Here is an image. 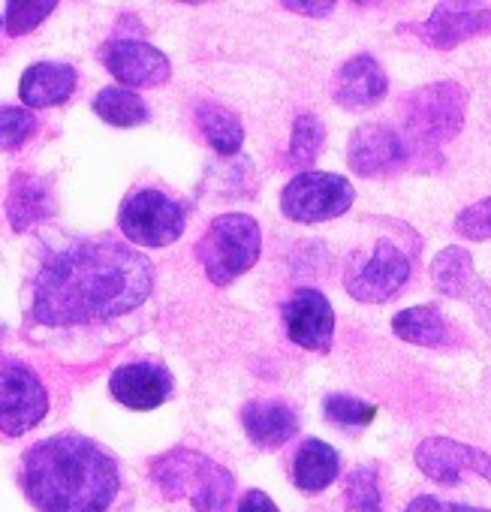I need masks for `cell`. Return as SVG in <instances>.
<instances>
[{
	"mask_svg": "<svg viewBox=\"0 0 491 512\" xmlns=\"http://www.w3.org/2000/svg\"><path fill=\"white\" fill-rule=\"evenodd\" d=\"M154 287L142 253L118 241H76L43 263L34 287V320L43 326H85L136 311Z\"/></svg>",
	"mask_w": 491,
	"mask_h": 512,
	"instance_id": "obj_1",
	"label": "cell"
},
{
	"mask_svg": "<svg viewBox=\"0 0 491 512\" xmlns=\"http://www.w3.org/2000/svg\"><path fill=\"white\" fill-rule=\"evenodd\" d=\"M22 485L37 512H106L118 497L121 473L100 443L58 434L25 452Z\"/></svg>",
	"mask_w": 491,
	"mask_h": 512,
	"instance_id": "obj_2",
	"label": "cell"
},
{
	"mask_svg": "<svg viewBox=\"0 0 491 512\" xmlns=\"http://www.w3.org/2000/svg\"><path fill=\"white\" fill-rule=\"evenodd\" d=\"M151 479L169 500H187L193 512H226L235 476L196 449H169L151 461Z\"/></svg>",
	"mask_w": 491,
	"mask_h": 512,
	"instance_id": "obj_3",
	"label": "cell"
},
{
	"mask_svg": "<svg viewBox=\"0 0 491 512\" xmlns=\"http://www.w3.org/2000/svg\"><path fill=\"white\" fill-rule=\"evenodd\" d=\"M263 253V232L251 214H220L196 244V256L214 287H226L251 272Z\"/></svg>",
	"mask_w": 491,
	"mask_h": 512,
	"instance_id": "obj_4",
	"label": "cell"
},
{
	"mask_svg": "<svg viewBox=\"0 0 491 512\" xmlns=\"http://www.w3.org/2000/svg\"><path fill=\"white\" fill-rule=\"evenodd\" d=\"M467 118V91L458 82H434L410 94L407 100V139L419 148H437L452 142Z\"/></svg>",
	"mask_w": 491,
	"mask_h": 512,
	"instance_id": "obj_5",
	"label": "cell"
},
{
	"mask_svg": "<svg viewBox=\"0 0 491 512\" xmlns=\"http://www.w3.org/2000/svg\"><path fill=\"white\" fill-rule=\"evenodd\" d=\"M356 199L353 184L335 172H299L281 190V211L293 223H323L350 211Z\"/></svg>",
	"mask_w": 491,
	"mask_h": 512,
	"instance_id": "obj_6",
	"label": "cell"
},
{
	"mask_svg": "<svg viewBox=\"0 0 491 512\" xmlns=\"http://www.w3.org/2000/svg\"><path fill=\"white\" fill-rule=\"evenodd\" d=\"M121 232L142 247H166L172 241L181 238L184 226H187V214L184 208L169 199L166 193L145 187L130 193L121 202V214H118Z\"/></svg>",
	"mask_w": 491,
	"mask_h": 512,
	"instance_id": "obj_7",
	"label": "cell"
},
{
	"mask_svg": "<svg viewBox=\"0 0 491 512\" xmlns=\"http://www.w3.org/2000/svg\"><path fill=\"white\" fill-rule=\"evenodd\" d=\"M410 281V256L389 238H380L365 260L347 266L344 287L362 305H383Z\"/></svg>",
	"mask_w": 491,
	"mask_h": 512,
	"instance_id": "obj_8",
	"label": "cell"
},
{
	"mask_svg": "<svg viewBox=\"0 0 491 512\" xmlns=\"http://www.w3.org/2000/svg\"><path fill=\"white\" fill-rule=\"evenodd\" d=\"M49 413V392L40 377L19 362L0 368V431L22 437Z\"/></svg>",
	"mask_w": 491,
	"mask_h": 512,
	"instance_id": "obj_9",
	"label": "cell"
},
{
	"mask_svg": "<svg viewBox=\"0 0 491 512\" xmlns=\"http://www.w3.org/2000/svg\"><path fill=\"white\" fill-rule=\"evenodd\" d=\"M106 70L130 88H157L163 82H169L172 76V64L169 58L148 46V43H139V40H112L103 46L100 52Z\"/></svg>",
	"mask_w": 491,
	"mask_h": 512,
	"instance_id": "obj_10",
	"label": "cell"
},
{
	"mask_svg": "<svg viewBox=\"0 0 491 512\" xmlns=\"http://www.w3.org/2000/svg\"><path fill=\"white\" fill-rule=\"evenodd\" d=\"M284 326L293 344L311 353H326L335 335V311L320 290L302 287L284 305Z\"/></svg>",
	"mask_w": 491,
	"mask_h": 512,
	"instance_id": "obj_11",
	"label": "cell"
},
{
	"mask_svg": "<svg viewBox=\"0 0 491 512\" xmlns=\"http://www.w3.org/2000/svg\"><path fill=\"white\" fill-rule=\"evenodd\" d=\"M416 464L428 479H434L440 485H455L461 479V473H467V470H473L491 482V455L476 446L449 440V437L422 440L416 446Z\"/></svg>",
	"mask_w": 491,
	"mask_h": 512,
	"instance_id": "obj_12",
	"label": "cell"
},
{
	"mask_svg": "<svg viewBox=\"0 0 491 512\" xmlns=\"http://www.w3.org/2000/svg\"><path fill=\"white\" fill-rule=\"evenodd\" d=\"M404 157H407V148L401 136L386 124H362L350 136L347 160H350V169L362 178L389 175L404 163Z\"/></svg>",
	"mask_w": 491,
	"mask_h": 512,
	"instance_id": "obj_13",
	"label": "cell"
},
{
	"mask_svg": "<svg viewBox=\"0 0 491 512\" xmlns=\"http://www.w3.org/2000/svg\"><path fill=\"white\" fill-rule=\"evenodd\" d=\"M491 34V10L482 4H437L422 25V37L434 49H455L467 40Z\"/></svg>",
	"mask_w": 491,
	"mask_h": 512,
	"instance_id": "obj_14",
	"label": "cell"
},
{
	"mask_svg": "<svg viewBox=\"0 0 491 512\" xmlns=\"http://www.w3.org/2000/svg\"><path fill=\"white\" fill-rule=\"evenodd\" d=\"M109 392L130 410H154L172 395V374L160 362H130L112 374Z\"/></svg>",
	"mask_w": 491,
	"mask_h": 512,
	"instance_id": "obj_15",
	"label": "cell"
},
{
	"mask_svg": "<svg viewBox=\"0 0 491 512\" xmlns=\"http://www.w3.org/2000/svg\"><path fill=\"white\" fill-rule=\"evenodd\" d=\"M389 91V79L383 67L371 55L350 58L335 76V103L347 112H368L374 109Z\"/></svg>",
	"mask_w": 491,
	"mask_h": 512,
	"instance_id": "obj_16",
	"label": "cell"
},
{
	"mask_svg": "<svg viewBox=\"0 0 491 512\" xmlns=\"http://www.w3.org/2000/svg\"><path fill=\"white\" fill-rule=\"evenodd\" d=\"M244 431H248L251 443L263 449L284 446L299 431V416L284 401H254L241 410Z\"/></svg>",
	"mask_w": 491,
	"mask_h": 512,
	"instance_id": "obj_17",
	"label": "cell"
},
{
	"mask_svg": "<svg viewBox=\"0 0 491 512\" xmlns=\"http://www.w3.org/2000/svg\"><path fill=\"white\" fill-rule=\"evenodd\" d=\"M76 91V70L70 64H34L19 85V97L28 109L61 106Z\"/></svg>",
	"mask_w": 491,
	"mask_h": 512,
	"instance_id": "obj_18",
	"label": "cell"
},
{
	"mask_svg": "<svg viewBox=\"0 0 491 512\" xmlns=\"http://www.w3.org/2000/svg\"><path fill=\"white\" fill-rule=\"evenodd\" d=\"M431 281L434 287L449 296V299H467V302H476L479 296H485L476 272H473V260L464 247H443L434 263H431Z\"/></svg>",
	"mask_w": 491,
	"mask_h": 512,
	"instance_id": "obj_19",
	"label": "cell"
},
{
	"mask_svg": "<svg viewBox=\"0 0 491 512\" xmlns=\"http://www.w3.org/2000/svg\"><path fill=\"white\" fill-rule=\"evenodd\" d=\"M55 211V199L52 190L43 178L37 175H16L10 184V196H7V214L16 232L31 229L34 223L46 220Z\"/></svg>",
	"mask_w": 491,
	"mask_h": 512,
	"instance_id": "obj_20",
	"label": "cell"
},
{
	"mask_svg": "<svg viewBox=\"0 0 491 512\" xmlns=\"http://www.w3.org/2000/svg\"><path fill=\"white\" fill-rule=\"evenodd\" d=\"M338 470H341V458L338 452L323 443V440H305L296 452V461H293V482L308 491V494H317L323 488H329L335 479H338Z\"/></svg>",
	"mask_w": 491,
	"mask_h": 512,
	"instance_id": "obj_21",
	"label": "cell"
},
{
	"mask_svg": "<svg viewBox=\"0 0 491 512\" xmlns=\"http://www.w3.org/2000/svg\"><path fill=\"white\" fill-rule=\"evenodd\" d=\"M392 332L416 347H446L452 344V329L434 305H419L395 314Z\"/></svg>",
	"mask_w": 491,
	"mask_h": 512,
	"instance_id": "obj_22",
	"label": "cell"
},
{
	"mask_svg": "<svg viewBox=\"0 0 491 512\" xmlns=\"http://www.w3.org/2000/svg\"><path fill=\"white\" fill-rule=\"evenodd\" d=\"M196 124L217 154H223V157L238 154V148L244 142V130H241V121L229 109H223L220 103H199Z\"/></svg>",
	"mask_w": 491,
	"mask_h": 512,
	"instance_id": "obj_23",
	"label": "cell"
},
{
	"mask_svg": "<svg viewBox=\"0 0 491 512\" xmlns=\"http://www.w3.org/2000/svg\"><path fill=\"white\" fill-rule=\"evenodd\" d=\"M94 112L112 127H139L148 121V106L127 88H103L94 100Z\"/></svg>",
	"mask_w": 491,
	"mask_h": 512,
	"instance_id": "obj_24",
	"label": "cell"
},
{
	"mask_svg": "<svg viewBox=\"0 0 491 512\" xmlns=\"http://www.w3.org/2000/svg\"><path fill=\"white\" fill-rule=\"evenodd\" d=\"M326 142V124L317 115H302L296 118L293 139H290V163L293 166H311Z\"/></svg>",
	"mask_w": 491,
	"mask_h": 512,
	"instance_id": "obj_25",
	"label": "cell"
},
{
	"mask_svg": "<svg viewBox=\"0 0 491 512\" xmlns=\"http://www.w3.org/2000/svg\"><path fill=\"white\" fill-rule=\"evenodd\" d=\"M347 512H383V494L374 467H356L347 476Z\"/></svg>",
	"mask_w": 491,
	"mask_h": 512,
	"instance_id": "obj_26",
	"label": "cell"
},
{
	"mask_svg": "<svg viewBox=\"0 0 491 512\" xmlns=\"http://www.w3.org/2000/svg\"><path fill=\"white\" fill-rule=\"evenodd\" d=\"M37 130V118L28 109L16 106H0V151H16L22 148Z\"/></svg>",
	"mask_w": 491,
	"mask_h": 512,
	"instance_id": "obj_27",
	"label": "cell"
},
{
	"mask_svg": "<svg viewBox=\"0 0 491 512\" xmlns=\"http://www.w3.org/2000/svg\"><path fill=\"white\" fill-rule=\"evenodd\" d=\"M323 410H326V419L338 422V425H347V428H362L368 422H374L377 416V407L362 401V398H353V395H329L323 401Z\"/></svg>",
	"mask_w": 491,
	"mask_h": 512,
	"instance_id": "obj_28",
	"label": "cell"
},
{
	"mask_svg": "<svg viewBox=\"0 0 491 512\" xmlns=\"http://www.w3.org/2000/svg\"><path fill=\"white\" fill-rule=\"evenodd\" d=\"M55 13V4H25V0H16V4L7 7V31L13 37H25L34 28H40V22H46Z\"/></svg>",
	"mask_w": 491,
	"mask_h": 512,
	"instance_id": "obj_29",
	"label": "cell"
},
{
	"mask_svg": "<svg viewBox=\"0 0 491 512\" xmlns=\"http://www.w3.org/2000/svg\"><path fill=\"white\" fill-rule=\"evenodd\" d=\"M455 232L461 238H473V241H488L491 238V196L482 202L467 205L458 217H455Z\"/></svg>",
	"mask_w": 491,
	"mask_h": 512,
	"instance_id": "obj_30",
	"label": "cell"
},
{
	"mask_svg": "<svg viewBox=\"0 0 491 512\" xmlns=\"http://www.w3.org/2000/svg\"><path fill=\"white\" fill-rule=\"evenodd\" d=\"M404 512H491V509H479V506H467V503H452V500H440L431 494H419L416 500H410V506Z\"/></svg>",
	"mask_w": 491,
	"mask_h": 512,
	"instance_id": "obj_31",
	"label": "cell"
},
{
	"mask_svg": "<svg viewBox=\"0 0 491 512\" xmlns=\"http://www.w3.org/2000/svg\"><path fill=\"white\" fill-rule=\"evenodd\" d=\"M238 512H281V509L275 506V500H272L266 491H260V488H251L248 494L241 497V503H238Z\"/></svg>",
	"mask_w": 491,
	"mask_h": 512,
	"instance_id": "obj_32",
	"label": "cell"
},
{
	"mask_svg": "<svg viewBox=\"0 0 491 512\" xmlns=\"http://www.w3.org/2000/svg\"><path fill=\"white\" fill-rule=\"evenodd\" d=\"M284 10L308 16V19H326L335 10V4H284Z\"/></svg>",
	"mask_w": 491,
	"mask_h": 512,
	"instance_id": "obj_33",
	"label": "cell"
}]
</instances>
